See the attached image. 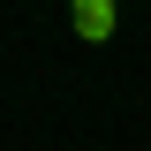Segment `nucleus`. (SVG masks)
Wrapping results in <instances>:
<instances>
[{
    "instance_id": "nucleus-1",
    "label": "nucleus",
    "mask_w": 151,
    "mask_h": 151,
    "mask_svg": "<svg viewBox=\"0 0 151 151\" xmlns=\"http://www.w3.org/2000/svg\"><path fill=\"white\" fill-rule=\"evenodd\" d=\"M76 38H113V0H68Z\"/></svg>"
}]
</instances>
